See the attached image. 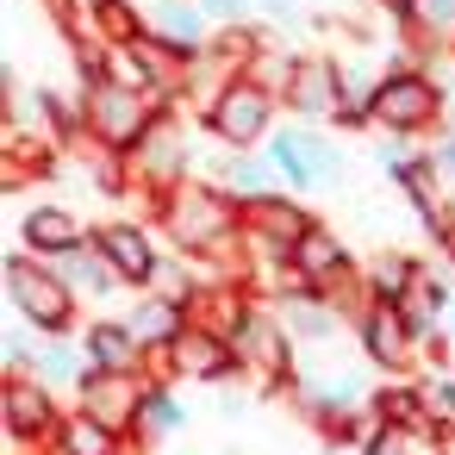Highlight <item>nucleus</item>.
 Listing matches in <instances>:
<instances>
[{"label": "nucleus", "mask_w": 455, "mask_h": 455, "mask_svg": "<svg viewBox=\"0 0 455 455\" xmlns=\"http://www.w3.org/2000/svg\"><path fill=\"white\" fill-rule=\"evenodd\" d=\"M88 237H94V225H82L76 206H63V200H38V206L20 212V243H26L32 256L76 250V243H88Z\"/></svg>", "instance_id": "obj_18"}, {"label": "nucleus", "mask_w": 455, "mask_h": 455, "mask_svg": "<svg viewBox=\"0 0 455 455\" xmlns=\"http://www.w3.org/2000/svg\"><path fill=\"white\" fill-rule=\"evenodd\" d=\"M281 107H287V119H306V125H343V69H337V57L331 51H299Z\"/></svg>", "instance_id": "obj_11"}, {"label": "nucleus", "mask_w": 455, "mask_h": 455, "mask_svg": "<svg viewBox=\"0 0 455 455\" xmlns=\"http://www.w3.org/2000/svg\"><path fill=\"white\" fill-rule=\"evenodd\" d=\"M69 287H76V299L82 306H94V312H107L113 299H132V287L119 281V268L100 256V243L88 237V243H76V250H57V256H44Z\"/></svg>", "instance_id": "obj_15"}, {"label": "nucleus", "mask_w": 455, "mask_h": 455, "mask_svg": "<svg viewBox=\"0 0 455 455\" xmlns=\"http://www.w3.org/2000/svg\"><path fill=\"white\" fill-rule=\"evenodd\" d=\"M76 337H82V349H88L94 368H150V362H156V355L138 343V331L125 324V312H88Z\"/></svg>", "instance_id": "obj_17"}, {"label": "nucleus", "mask_w": 455, "mask_h": 455, "mask_svg": "<svg viewBox=\"0 0 455 455\" xmlns=\"http://www.w3.org/2000/svg\"><path fill=\"white\" fill-rule=\"evenodd\" d=\"M38 343H44V331H32L26 318H13V324H7V337H0V368H7V374H32Z\"/></svg>", "instance_id": "obj_27"}, {"label": "nucleus", "mask_w": 455, "mask_h": 455, "mask_svg": "<svg viewBox=\"0 0 455 455\" xmlns=\"http://www.w3.org/2000/svg\"><path fill=\"white\" fill-rule=\"evenodd\" d=\"M312 219H318V212H312V206H306L293 188L262 194V200H250V206H243V225H256V231H268V237H287V243H293V237L312 225Z\"/></svg>", "instance_id": "obj_25"}, {"label": "nucleus", "mask_w": 455, "mask_h": 455, "mask_svg": "<svg viewBox=\"0 0 455 455\" xmlns=\"http://www.w3.org/2000/svg\"><path fill=\"white\" fill-rule=\"evenodd\" d=\"M0 418H7V436L26 455H38V449L57 443V430L69 418V399L51 393L38 374H7V387H0Z\"/></svg>", "instance_id": "obj_10"}, {"label": "nucleus", "mask_w": 455, "mask_h": 455, "mask_svg": "<svg viewBox=\"0 0 455 455\" xmlns=\"http://www.w3.org/2000/svg\"><path fill=\"white\" fill-rule=\"evenodd\" d=\"M156 231L169 237L175 256H231L243 243V200L219 175H194L175 194L150 200Z\"/></svg>", "instance_id": "obj_1"}, {"label": "nucleus", "mask_w": 455, "mask_h": 455, "mask_svg": "<svg viewBox=\"0 0 455 455\" xmlns=\"http://www.w3.org/2000/svg\"><path fill=\"white\" fill-rule=\"evenodd\" d=\"M82 94H88V150H113V156H132L150 138V125L169 113V100H156L150 88H132V82H100Z\"/></svg>", "instance_id": "obj_5"}, {"label": "nucleus", "mask_w": 455, "mask_h": 455, "mask_svg": "<svg viewBox=\"0 0 455 455\" xmlns=\"http://www.w3.org/2000/svg\"><path fill=\"white\" fill-rule=\"evenodd\" d=\"M188 430V405H181V393H175V374L163 380V374H150V393H144V411H138V449H156V443H169V436H181Z\"/></svg>", "instance_id": "obj_23"}, {"label": "nucleus", "mask_w": 455, "mask_h": 455, "mask_svg": "<svg viewBox=\"0 0 455 455\" xmlns=\"http://www.w3.org/2000/svg\"><path fill=\"white\" fill-rule=\"evenodd\" d=\"M206 175H219L243 206L250 200H262V194H281L287 181H281V169H275V156H268V144L262 150H225V156H212L206 163Z\"/></svg>", "instance_id": "obj_20"}, {"label": "nucleus", "mask_w": 455, "mask_h": 455, "mask_svg": "<svg viewBox=\"0 0 455 455\" xmlns=\"http://www.w3.org/2000/svg\"><path fill=\"white\" fill-rule=\"evenodd\" d=\"M411 455H436V436H430V430H418V443H411Z\"/></svg>", "instance_id": "obj_34"}, {"label": "nucleus", "mask_w": 455, "mask_h": 455, "mask_svg": "<svg viewBox=\"0 0 455 455\" xmlns=\"http://www.w3.org/2000/svg\"><path fill=\"white\" fill-rule=\"evenodd\" d=\"M355 343H362V362L374 374H405L418 362L411 337H405V318L393 299H355Z\"/></svg>", "instance_id": "obj_13"}, {"label": "nucleus", "mask_w": 455, "mask_h": 455, "mask_svg": "<svg viewBox=\"0 0 455 455\" xmlns=\"http://www.w3.org/2000/svg\"><path fill=\"white\" fill-rule=\"evenodd\" d=\"M430 163H436V169H443V175L455 181V132H449V125H443V132L430 138Z\"/></svg>", "instance_id": "obj_32"}, {"label": "nucleus", "mask_w": 455, "mask_h": 455, "mask_svg": "<svg viewBox=\"0 0 455 455\" xmlns=\"http://www.w3.org/2000/svg\"><path fill=\"white\" fill-rule=\"evenodd\" d=\"M194 318H200L194 299H181V293H169V287H150V293H132V299H125V324L138 331V343H144L150 355H169Z\"/></svg>", "instance_id": "obj_14"}, {"label": "nucleus", "mask_w": 455, "mask_h": 455, "mask_svg": "<svg viewBox=\"0 0 455 455\" xmlns=\"http://www.w3.org/2000/svg\"><path fill=\"white\" fill-rule=\"evenodd\" d=\"M125 175H132V188L144 194V200H163V194H175L181 181H194L200 175V150H194V113H181V107H169L156 125H150V138L125 156Z\"/></svg>", "instance_id": "obj_3"}, {"label": "nucleus", "mask_w": 455, "mask_h": 455, "mask_svg": "<svg viewBox=\"0 0 455 455\" xmlns=\"http://www.w3.org/2000/svg\"><path fill=\"white\" fill-rule=\"evenodd\" d=\"M424 405H430V430H436V424H455V374H449L443 362L424 374Z\"/></svg>", "instance_id": "obj_28"}, {"label": "nucleus", "mask_w": 455, "mask_h": 455, "mask_svg": "<svg viewBox=\"0 0 455 455\" xmlns=\"http://www.w3.org/2000/svg\"><path fill=\"white\" fill-rule=\"evenodd\" d=\"M94 243H100V256L119 268V281L132 287V293H150V287H163V275H169V237L163 231H150L144 219H100L94 225Z\"/></svg>", "instance_id": "obj_7"}, {"label": "nucleus", "mask_w": 455, "mask_h": 455, "mask_svg": "<svg viewBox=\"0 0 455 455\" xmlns=\"http://www.w3.org/2000/svg\"><path fill=\"white\" fill-rule=\"evenodd\" d=\"M144 32H156V38H169V44L194 51V57L219 38V26L206 20L200 0H144Z\"/></svg>", "instance_id": "obj_19"}, {"label": "nucleus", "mask_w": 455, "mask_h": 455, "mask_svg": "<svg viewBox=\"0 0 455 455\" xmlns=\"http://www.w3.org/2000/svg\"><path fill=\"white\" fill-rule=\"evenodd\" d=\"M411 443H418L411 430H399V424H380V430H374V436H368L355 455H411Z\"/></svg>", "instance_id": "obj_30"}, {"label": "nucleus", "mask_w": 455, "mask_h": 455, "mask_svg": "<svg viewBox=\"0 0 455 455\" xmlns=\"http://www.w3.org/2000/svg\"><path fill=\"white\" fill-rule=\"evenodd\" d=\"M200 7H206V20H212V26H243V20H256L250 0H200Z\"/></svg>", "instance_id": "obj_31"}, {"label": "nucleus", "mask_w": 455, "mask_h": 455, "mask_svg": "<svg viewBox=\"0 0 455 455\" xmlns=\"http://www.w3.org/2000/svg\"><path fill=\"white\" fill-rule=\"evenodd\" d=\"M449 262H455V243H449Z\"/></svg>", "instance_id": "obj_35"}, {"label": "nucleus", "mask_w": 455, "mask_h": 455, "mask_svg": "<svg viewBox=\"0 0 455 455\" xmlns=\"http://www.w3.org/2000/svg\"><path fill=\"white\" fill-rule=\"evenodd\" d=\"M424 275H430L424 256H411V250H380V256L362 262V299H393V306H399Z\"/></svg>", "instance_id": "obj_22"}, {"label": "nucleus", "mask_w": 455, "mask_h": 455, "mask_svg": "<svg viewBox=\"0 0 455 455\" xmlns=\"http://www.w3.org/2000/svg\"><path fill=\"white\" fill-rule=\"evenodd\" d=\"M0 293H7V312H13V318H26V324L44 331V337L82 331V299H76V287H69L44 256H32L26 243L7 250V262H0Z\"/></svg>", "instance_id": "obj_2"}, {"label": "nucleus", "mask_w": 455, "mask_h": 455, "mask_svg": "<svg viewBox=\"0 0 455 455\" xmlns=\"http://www.w3.org/2000/svg\"><path fill=\"white\" fill-rule=\"evenodd\" d=\"M32 374H38L51 393H63V399L76 405V393H82V380H88V349H82V337H76V331H63V337H44V343H38V362H32Z\"/></svg>", "instance_id": "obj_21"}, {"label": "nucleus", "mask_w": 455, "mask_h": 455, "mask_svg": "<svg viewBox=\"0 0 455 455\" xmlns=\"http://www.w3.org/2000/svg\"><path fill=\"white\" fill-rule=\"evenodd\" d=\"M293 268H299V287H318V293H337V299H362V256L337 237L331 219H312L293 237Z\"/></svg>", "instance_id": "obj_8"}, {"label": "nucleus", "mask_w": 455, "mask_h": 455, "mask_svg": "<svg viewBox=\"0 0 455 455\" xmlns=\"http://www.w3.org/2000/svg\"><path fill=\"white\" fill-rule=\"evenodd\" d=\"M287 119V107H281V94L275 88H262L250 69L200 113V132L219 144V150H262L268 138H275V125Z\"/></svg>", "instance_id": "obj_4"}, {"label": "nucleus", "mask_w": 455, "mask_h": 455, "mask_svg": "<svg viewBox=\"0 0 455 455\" xmlns=\"http://www.w3.org/2000/svg\"><path fill=\"white\" fill-rule=\"evenodd\" d=\"M144 393H150V368H94V362H88V380H82L76 405L94 411L100 424H113L119 436H138Z\"/></svg>", "instance_id": "obj_12"}, {"label": "nucleus", "mask_w": 455, "mask_h": 455, "mask_svg": "<svg viewBox=\"0 0 455 455\" xmlns=\"http://www.w3.org/2000/svg\"><path fill=\"white\" fill-rule=\"evenodd\" d=\"M430 436H436V455H455V424H436Z\"/></svg>", "instance_id": "obj_33"}, {"label": "nucleus", "mask_w": 455, "mask_h": 455, "mask_svg": "<svg viewBox=\"0 0 455 455\" xmlns=\"http://www.w3.org/2000/svg\"><path fill=\"white\" fill-rule=\"evenodd\" d=\"M275 312H281V324H287V337H293L299 349L331 343L337 324H343V299H337V293H318V287H287V293L275 299Z\"/></svg>", "instance_id": "obj_16"}, {"label": "nucleus", "mask_w": 455, "mask_h": 455, "mask_svg": "<svg viewBox=\"0 0 455 455\" xmlns=\"http://www.w3.org/2000/svg\"><path fill=\"white\" fill-rule=\"evenodd\" d=\"M405 38L449 44V38H455V0H418V32H405Z\"/></svg>", "instance_id": "obj_29"}, {"label": "nucleus", "mask_w": 455, "mask_h": 455, "mask_svg": "<svg viewBox=\"0 0 455 455\" xmlns=\"http://www.w3.org/2000/svg\"><path fill=\"white\" fill-rule=\"evenodd\" d=\"M374 411H380V424H399V430H430V405H424V380H405V374H393L387 387H374V399H368Z\"/></svg>", "instance_id": "obj_26"}, {"label": "nucleus", "mask_w": 455, "mask_h": 455, "mask_svg": "<svg viewBox=\"0 0 455 455\" xmlns=\"http://www.w3.org/2000/svg\"><path fill=\"white\" fill-rule=\"evenodd\" d=\"M51 449H57V455H144L132 436H119L113 424H100V418L82 411V405H69V418H63V430H57Z\"/></svg>", "instance_id": "obj_24"}, {"label": "nucleus", "mask_w": 455, "mask_h": 455, "mask_svg": "<svg viewBox=\"0 0 455 455\" xmlns=\"http://www.w3.org/2000/svg\"><path fill=\"white\" fill-rule=\"evenodd\" d=\"M156 362H163V374H175V380H200V387H231V380H250L243 349H237L219 324H206V318H194V324L181 331V343H175L169 355H156Z\"/></svg>", "instance_id": "obj_9"}, {"label": "nucleus", "mask_w": 455, "mask_h": 455, "mask_svg": "<svg viewBox=\"0 0 455 455\" xmlns=\"http://www.w3.org/2000/svg\"><path fill=\"white\" fill-rule=\"evenodd\" d=\"M331 132H337V125L281 119V125H275V138H268V156H275L281 181H287L299 200L343 188V150H337V138H331Z\"/></svg>", "instance_id": "obj_6"}]
</instances>
